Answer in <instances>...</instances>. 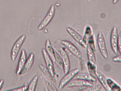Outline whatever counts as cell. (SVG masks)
I'll list each match as a JSON object with an SVG mask.
<instances>
[{
  "label": "cell",
  "instance_id": "1",
  "mask_svg": "<svg viewBox=\"0 0 121 91\" xmlns=\"http://www.w3.org/2000/svg\"><path fill=\"white\" fill-rule=\"evenodd\" d=\"M86 48L88 62L92 65L97 67V62L95 55V53L96 51L93 36L89 40Z\"/></svg>",
  "mask_w": 121,
  "mask_h": 91
},
{
  "label": "cell",
  "instance_id": "2",
  "mask_svg": "<svg viewBox=\"0 0 121 91\" xmlns=\"http://www.w3.org/2000/svg\"><path fill=\"white\" fill-rule=\"evenodd\" d=\"M55 6L54 5H52L47 15L38 26V31L43 30L50 24L55 15Z\"/></svg>",
  "mask_w": 121,
  "mask_h": 91
},
{
  "label": "cell",
  "instance_id": "3",
  "mask_svg": "<svg viewBox=\"0 0 121 91\" xmlns=\"http://www.w3.org/2000/svg\"><path fill=\"white\" fill-rule=\"evenodd\" d=\"M26 36H21L15 42L11 52L10 57L13 61H15L22 46L26 39Z\"/></svg>",
  "mask_w": 121,
  "mask_h": 91
},
{
  "label": "cell",
  "instance_id": "4",
  "mask_svg": "<svg viewBox=\"0 0 121 91\" xmlns=\"http://www.w3.org/2000/svg\"><path fill=\"white\" fill-rule=\"evenodd\" d=\"M79 72V69L78 68H75L72 71H69L68 73L65 74L60 81L59 84V89L61 90L65 86L67 85L70 81L73 80L77 74Z\"/></svg>",
  "mask_w": 121,
  "mask_h": 91
},
{
  "label": "cell",
  "instance_id": "5",
  "mask_svg": "<svg viewBox=\"0 0 121 91\" xmlns=\"http://www.w3.org/2000/svg\"><path fill=\"white\" fill-rule=\"evenodd\" d=\"M97 41L98 47L101 54L104 58L108 59V54L107 48L105 39L102 32H99L98 34Z\"/></svg>",
  "mask_w": 121,
  "mask_h": 91
},
{
  "label": "cell",
  "instance_id": "6",
  "mask_svg": "<svg viewBox=\"0 0 121 91\" xmlns=\"http://www.w3.org/2000/svg\"><path fill=\"white\" fill-rule=\"evenodd\" d=\"M61 43L75 57L79 60L82 59V55L81 52L73 43L65 40H62Z\"/></svg>",
  "mask_w": 121,
  "mask_h": 91
},
{
  "label": "cell",
  "instance_id": "7",
  "mask_svg": "<svg viewBox=\"0 0 121 91\" xmlns=\"http://www.w3.org/2000/svg\"><path fill=\"white\" fill-rule=\"evenodd\" d=\"M43 56L45 62L46 67L49 70L50 74L52 76L55 77V69L53 61L48 53L46 49L43 48L42 50Z\"/></svg>",
  "mask_w": 121,
  "mask_h": 91
},
{
  "label": "cell",
  "instance_id": "8",
  "mask_svg": "<svg viewBox=\"0 0 121 91\" xmlns=\"http://www.w3.org/2000/svg\"><path fill=\"white\" fill-rule=\"evenodd\" d=\"M60 53L62 60L63 68L65 74L68 73L70 71V63L69 58L65 49L62 47L60 49Z\"/></svg>",
  "mask_w": 121,
  "mask_h": 91
},
{
  "label": "cell",
  "instance_id": "9",
  "mask_svg": "<svg viewBox=\"0 0 121 91\" xmlns=\"http://www.w3.org/2000/svg\"><path fill=\"white\" fill-rule=\"evenodd\" d=\"M66 30L70 35L81 46L84 48L86 47L87 43L85 42L83 38L80 36L77 32H76L72 28L69 27H67L66 28Z\"/></svg>",
  "mask_w": 121,
  "mask_h": 91
},
{
  "label": "cell",
  "instance_id": "10",
  "mask_svg": "<svg viewBox=\"0 0 121 91\" xmlns=\"http://www.w3.org/2000/svg\"><path fill=\"white\" fill-rule=\"evenodd\" d=\"M35 60V55L34 54L32 53L30 54L22 69L18 76H22L26 75L32 68L34 64Z\"/></svg>",
  "mask_w": 121,
  "mask_h": 91
},
{
  "label": "cell",
  "instance_id": "11",
  "mask_svg": "<svg viewBox=\"0 0 121 91\" xmlns=\"http://www.w3.org/2000/svg\"><path fill=\"white\" fill-rule=\"evenodd\" d=\"M118 33L117 26L113 28L112 31L111 37V44L112 48L115 53L117 54L118 52Z\"/></svg>",
  "mask_w": 121,
  "mask_h": 91
},
{
  "label": "cell",
  "instance_id": "12",
  "mask_svg": "<svg viewBox=\"0 0 121 91\" xmlns=\"http://www.w3.org/2000/svg\"><path fill=\"white\" fill-rule=\"evenodd\" d=\"M94 83L87 81L79 79H73L67 84V87L69 88L86 87L93 86Z\"/></svg>",
  "mask_w": 121,
  "mask_h": 91
},
{
  "label": "cell",
  "instance_id": "13",
  "mask_svg": "<svg viewBox=\"0 0 121 91\" xmlns=\"http://www.w3.org/2000/svg\"><path fill=\"white\" fill-rule=\"evenodd\" d=\"M27 57L26 51L25 49H22L21 51L18 63L16 68V74L18 76L19 75L22 69L27 61Z\"/></svg>",
  "mask_w": 121,
  "mask_h": 91
},
{
  "label": "cell",
  "instance_id": "14",
  "mask_svg": "<svg viewBox=\"0 0 121 91\" xmlns=\"http://www.w3.org/2000/svg\"><path fill=\"white\" fill-rule=\"evenodd\" d=\"M73 79H79L90 81L95 83L96 81V79L92 77L90 74L86 73H79L77 74Z\"/></svg>",
  "mask_w": 121,
  "mask_h": 91
},
{
  "label": "cell",
  "instance_id": "15",
  "mask_svg": "<svg viewBox=\"0 0 121 91\" xmlns=\"http://www.w3.org/2000/svg\"><path fill=\"white\" fill-rule=\"evenodd\" d=\"M96 77L97 78L100 82L102 86L104 87L106 91H111L107 83V79L103 73L101 72H97V73Z\"/></svg>",
  "mask_w": 121,
  "mask_h": 91
},
{
  "label": "cell",
  "instance_id": "16",
  "mask_svg": "<svg viewBox=\"0 0 121 91\" xmlns=\"http://www.w3.org/2000/svg\"><path fill=\"white\" fill-rule=\"evenodd\" d=\"M39 67L40 70L42 71L45 77V78L52 81L54 84H56V80L55 77L52 76L50 72H49L47 67L42 64H39Z\"/></svg>",
  "mask_w": 121,
  "mask_h": 91
},
{
  "label": "cell",
  "instance_id": "17",
  "mask_svg": "<svg viewBox=\"0 0 121 91\" xmlns=\"http://www.w3.org/2000/svg\"><path fill=\"white\" fill-rule=\"evenodd\" d=\"M45 47V49H46L48 53L52 59L53 62H55V49L52 47L50 40L49 39H48L46 40Z\"/></svg>",
  "mask_w": 121,
  "mask_h": 91
},
{
  "label": "cell",
  "instance_id": "18",
  "mask_svg": "<svg viewBox=\"0 0 121 91\" xmlns=\"http://www.w3.org/2000/svg\"><path fill=\"white\" fill-rule=\"evenodd\" d=\"M39 79L38 75L35 76L27 86L26 91H35Z\"/></svg>",
  "mask_w": 121,
  "mask_h": 91
},
{
  "label": "cell",
  "instance_id": "19",
  "mask_svg": "<svg viewBox=\"0 0 121 91\" xmlns=\"http://www.w3.org/2000/svg\"><path fill=\"white\" fill-rule=\"evenodd\" d=\"M107 83L111 91H121V87L110 78L107 79Z\"/></svg>",
  "mask_w": 121,
  "mask_h": 91
},
{
  "label": "cell",
  "instance_id": "20",
  "mask_svg": "<svg viewBox=\"0 0 121 91\" xmlns=\"http://www.w3.org/2000/svg\"><path fill=\"white\" fill-rule=\"evenodd\" d=\"M87 69L89 72V73L93 78L97 79V67L92 65L88 62H87Z\"/></svg>",
  "mask_w": 121,
  "mask_h": 91
},
{
  "label": "cell",
  "instance_id": "21",
  "mask_svg": "<svg viewBox=\"0 0 121 91\" xmlns=\"http://www.w3.org/2000/svg\"><path fill=\"white\" fill-rule=\"evenodd\" d=\"M44 81L46 84V88L49 91H59L54 84L52 81L44 77Z\"/></svg>",
  "mask_w": 121,
  "mask_h": 91
},
{
  "label": "cell",
  "instance_id": "22",
  "mask_svg": "<svg viewBox=\"0 0 121 91\" xmlns=\"http://www.w3.org/2000/svg\"><path fill=\"white\" fill-rule=\"evenodd\" d=\"M102 86L100 84H98L95 86H91L83 87L79 91H99L101 89Z\"/></svg>",
  "mask_w": 121,
  "mask_h": 91
},
{
  "label": "cell",
  "instance_id": "23",
  "mask_svg": "<svg viewBox=\"0 0 121 91\" xmlns=\"http://www.w3.org/2000/svg\"><path fill=\"white\" fill-rule=\"evenodd\" d=\"M55 62L57 63L59 66L63 68V64L62 57L55 50Z\"/></svg>",
  "mask_w": 121,
  "mask_h": 91
},
{
  "label": "cell",
  "instance_id": "24",
  "mask_svg": "<svg viewBox=\"0 0 121 91\" xmlns=\"http://www.w3.org/2000/svg\"><path fill=\"white\" fill-rule=\"evenodd\" d=\"M92 34V33L91 31V29H90V28H87L86 30L84 36L83 38L84 40L87 43L89 40L93 36Z\"/></svg>",
  "mask_w": 121,
  "mask_h": 91
},
{
  "label": "cell",
  "instance_id": "25",
  "mask_svg": "<svg viewBox=\"0 0 121 91\" xmlns=\"http://www.w3.org/2000/svg\"><path fill=\"white\" fill-rule=\"evenodd\" d=\"M27 84H25L21 87L5 91H26L27 88Z\"/></svg>",
  "mask_w": 121,
  "mask_h": 91
},
{
  "label": "cell",
  "instance_id": "26",
  "mask_svg": "<svg viewBox=\"0 0 121 91\" xmlns=\"http://www.w3.org/2000/svg\"><path fill=\"white\" fill-rule=\"evenodd\" d=\"M118 46L119 52L121 54V30L118 36Z\"/></svg>",
  "mask_w": 121,
  "mask_h": 91
},
{
  "label": "cell",
  "instance_id": "27",
  "mask_svg": "<svg viewBox=\"0 0 121 91\" xmlns=\"http://www.w3.org/2000/svg\"><path fill=\"white\" fill-rule=\"evenodd\" d=\"M113 61L114 62L121 63V54L114 57L113 58Z\"/></svg>",
  "mask_w": 121,
  "mask_h": 91
},
{
  "label": "cell",
  "instance_id": "28",
  "mask_svg": "<svg viewBox=\"0 0 121 91\" xmlns=\"http://www.w3.org/2000/svg\"><path fill=\"white\" fill-rule=\"evenodd\" d=\"M4 83V80L3 79L0 80V91L2 89Z\"/></svg>",
  "mask_w": 121,
  "mask_h": 91
},
{
  "label": "cell",
  "instance_id": "29",
  "mask_svg": "<svg viewBox=\"0 0 121 91\" xmlns=\"http://www.w3.org/2000/svg\"><path fill=\"white\" fill-rule=\"evenodd\" d=\"M82 87H77V88H75L73 89L72 90H70L67 91H79V90L82 88Z\"/></svg>",
  "mask_w": 121,
  "mask_h": 91
},
{
  "label": "cell",
  "instance_id": "30",
  "mask_svg": "<svg viewBox=\"0 0 121 91\" xmlns=\"http://www.w3.org/2000/svg\"><path fill=\"white\" fill-rule=\"evenodd\" d=\"M119 0H113V3L114 4H116L117 3H118V1H119Z\"/></svg>",
  "mask_w": 121,
  "mask_h": 91
},
{
  "label": "cell",
  "instance_id": "31",
  "mask_svg": "<svg viewBox=\"0 0 121 91\" xmlns=\"http://www.w3.org/2000/svg\"><path fill=\"white\" fill-rule=\"evenodd\" d=\"M44 91H48V89H47V88H45L44 89Z\"/></svg>",
  "mask_w": 121,
  "mask_h": 91
}]
</instances>
